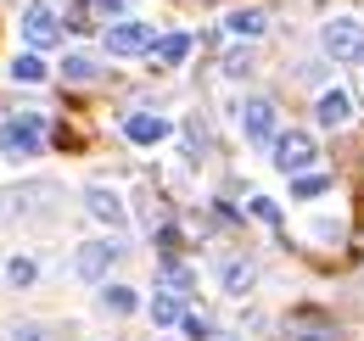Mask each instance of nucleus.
<instances>
[{
  "label": "nucleus",
  "instance_id": "nucleus-8",
  "mask_svg": "<svg viewBox=\"0 0 364 341\" xmlns=\"http://www.w3.org/2000/svg\"><path fill=\"white\" fill-rule=\"evenodd\" d=\"M146 45H151V28H146V23H112V28H107V50H112V56H146Z\"/></svg>",
  "mask_w": 364,
  "mask_h": 341
},
{
  "label": "nucleus",
  "instance_id": "nucleus-2",
  "mask_svg": "<svg viewBox=\"0 0 364 341\" xmlns=\"http://www.w3.org/2000/svg\"><path fill=\"white\" fill-rule=\"evenodd\" d=\"M319 45H325L331 62H364V23H353V17H331V23L319 28Z\"/></svg>",
  "mask_w": 364,
  "mask_h": 341
},
{
  "label": "nucleus",
  "instance_id": "nucleus-15",
  "mask_svg": "<svg viewBox=\"0 0 364 341\" xmlns=\"http://www.w3.org/2000/svg\"><path fill=\"white\" fill-rule=\"evenodd\" d=\"M101 308L124 319V313H135V308H140V297L129 291V286H107V291H101Z\"/></svg>",
  "mask_w": 364,
  "mask_h": 341
},
{
  "label": "nucleus",
  "instance_id": "nucleus-9",
  "mask_svg": "<svg viewBox=\"0 0 364 341\" xmlns=\"http://www.w3.org/2000/svg\"><path fill=\"white\" fill-rule=\"evenodd\" d=\"M146 308H151V325H157V330H174V325L191 319V313H185V291H168V286H163V291H151Z\"/></svg>",
  "mask_w": 364,
  "mask_h": 341
},
{
  "label": "nucleus",
  "instance_id": "nucleus-25",
  "mask_svg": "<svg viewBox=\"0 0 364 341\" xmlns=\"http://www.w3.org/2000/svg\"><path fill=\"white\" fill-rule=\"evenodd\" d=\"M225 341H241V336H225Z\"/></svg>",
  "mask_w": 364,
  "mask_h": 341
},
{
  "label": "nucleus",
  "instance_id": "nucleus-3",
  "mask_svg": "<svg viewBox=\"0 0 364 341\" xmlns=\"http://www.w3.org/2000/svg\"><path fill=\"white\" fill-rule=\"evenodd\" d=\"M62 40V17L50 6H23V45L28 50H56Z\"/></svg>",
  "mask_w": 364,
  "mask_h": 341
},
{
  "label": "nucleus",
  "instance_id": "nucleus-16",
  "mask_svg": "<svg viewBox=\"0 0 364 341\" xmlns=\"http://www.w3.org/2000/svg\"><path fill=\"white\" fill-rule=\"evenodd\" d=\"M325 190H331L325 173H291V196H297V202H314V196H325Z\"/></svg>",
  "mask_w": 364,
  "mask_h": 341
},
{
  "label": "nucleus",
  "instance_id": "nucleus-7",
  "mask_svg": "<svg viewBox=\"0 0 364 341\" xmlns=\"http://www.w3.org/2000/svg\"><path fill=\"white\" fill-rule=\"evenodd\" d=\"M85 207H90V218H95V224H107V229H124V224H129L124 196L107 190V185H90V190H85Z\"/></svg>",
  "mask_w": 364,
  "mask_h": 341
},
{
  "label": "nucleus",
  "instance_id": "nucleus-11",
  "mask_svg": "<svg viewBox=\"0 0 364 341\" xmlns=\"http://www.w3.org/2000/svg\"><path fill=\"white\" fill-rule=\"evenodd\" d=\"M314 118H319L325 129H342L348 118H353V101H348V90H325V95L314 101Z\"/></svg>",
  "mask_w": 364,
  "mask_h": 341
},
{
  "label": "nucleus",
  "instance_id": "nucleus-21",
  "mask_svg": "<svg viewBox=\"0 0 364 341\" xmlns=\"http://www.w3.org/2000/svg\"><path fill=\"white\" fill-rule=\"evenodd\" d=\"M297 330H303V336H331L325 313H297Z\"/></svg>",
  "mask_w": 364,
  "mask_h": 341
},
{
  "label": "nucleus",
  "instance_id": "nucleus-14",
  "mask_svg": "<svg viewBox=\"0 0 364 341\" xmlns=\"http://www.w3.org/2000/svg\"><path fill=\"white\" fill-rule=\"evenodd\" d=\"M151 56H157L163 67H180L185 56H191V34H163V40H157V50H151Z\"/></svg>",
  "mask_w": 364,
  "mask_h": 341
},
{
  "label": "nucleus",
  "instance_id": "nucleus-17",
  "mask_svg": "<svg viewBox=\"0 0 364 341\" xmlns=\"http://www.w3.org/2000/svg\"><path fill=\"white\" fill-rule=\"evenodd\" d=\"M11 79H17V85H40V79H46V62H40L34 50H23V56L11 62Z\"/></svg>",
  "mask_w": 364,
  "mask_h": 341
},
{
  "label": "nucleus",
  "instance_id": "nucleus-5",
  "mask_svg": "<svg viewBox=\"0 0 364 341\" xmlns=\"http://www.w3.org/2000/svg\"><path fill=\"white\" fill-rule=\"evenodd\" d=\"M112 263H118V247H112V241H85V247L73 252V274L95 286V280L112 274Z\"/></svg>",
  "mask_w": 364,
  "mask_h": 341
},
{
  "label": "nucleus",
  "instance_id": "nucleus-12",
  "mask_svg": "<svg viewBox=\"0 0 364 341\" xmlns=\"http://www.w3.org/2000/svg\"><path fill=\"white\" fill-rule=\"evenodd\" d=\"M252 280H258L252 257H225V269H219V286H225L230 297H247V291H252Z\"/></svg>",
  "mask_w": 364,
  "mask_h": 341
},
{
  "label": "nucleus",
  "instance_id": "nucleus-1",
  "mask_svg": "<svg viewBox=\"0 0 364 341\" xmlns=\"http://www.w3.org/2000/svg\"><path fill=\"white\" fill-rule=\"evenodd\" d=\"M46 134H50V124L40 118V112L6 118V124H0V151H6V157H34V151L46 146Z\"/></svg>",
  "mask_w": 364,
  "mask_h": 341
},
{
  "label": "nucleus",
  "instance_id": "nucleus-24",
  "mask_svg": "<svg viewBox=\"0 0 364 341\" xmlns=\"http://www.w3.org/2000/svg\"><path fill=\"white\" fill-rule=\"evenodd\" d=\"M247 67H252V56H241V50H235V56H225V73H247Z\"/></svg>",
  "mask_w": 364,
  "mask_h": 341
},
{
  "label": "nucleus",
  "instance_id": "nucleus-18",
  "mask_svg": "<svg viewBox=\"0 0 364 341\" xmlns=\"http://www.w3.org/2000/svg\"><path fill=\"white\" fill-rule=\"evenodd\" d=\"M6 280H11L17 291H28V286L40 280V263H34V257H11V263H6Z\"/></svg>",
  "mask_w": 364,
  "mask_h": 341
},
{
  "label": "nucleus",
  "instance_id": "nucleus-4",
  "mask_svg": "<svg viewBox=\"0 0 364 341\" xmlns=\"http://www.w3.org/2000/svg\"><path fill=\"white\" fill-rule=\"evenodd\" d=\"M241 134H247V146H274V140H280L274 101H247V107H241Z\"/></svg>",
  "mask_w": 364,
  "mask_h": 341
},
{
  "label": "nucleus",
  "instance_id": "nucleus-19",
  "mask_svg": "<svg viewBox=\"0 0 364 341\" xmlns=\"http://www.w3.org/2000/svg\"><path fill=\"white\" fill-rule=\"evenodd\" d=\"M95 73H101V67H95L90 56H68V62H62V79H68V85H90Z\"/></svg>",
  "mask_w": 364,
  "mask_h": 341
},
{
  "label": "nucleus",
  "instance_id": "nucleus-6",
  "mask_svg": "<svg viewBox=\"0 0 364 341\" xmlns=\"http://www.w3.org/2000/svg\"><path fill=\"white\" fill-rule=\"evenodd\" d=\"M269 151H274V168L280 173H309V163H314V140L309 134H280Z\"/></svg>",
  "mask_w": 364,
  "mask_h": 341
},
{
  "label": "nucleus",
  "instance_id": "nucleus-22",
  "mask_svg": "<svg viewBox=\"0 0 364 341\" xmlns=\"http://www.w3.org/2000/svg\"><path fill=\"white\" fill-rule=\"evenodd\" d=\"M247 213L264 218V224H280V207H274V202H264V196H252V202H247Z\"/></svg>",
  "mask_w": 364,
  "mask_h": 341
},
{
  "label": "nucleus",
  "instance_id": "nucleus-10",
  "mask_svg": "<svg viewBox=\"0 0 364 341\" xmlns=\"http://www.w3.org/2000/svg\"><path fill=\"white\" fill-rule=\"evenodd\" d=\"M124 134H129L135 146H163V140H168V118H157V112H135V118H124Z\"/></svg>",
  "mask_w": 364,
  "mask_h": 341
},
{
  "label": "nucleus",
  "instance_id": "nucleus-23",
  "mask_svg": "<svg viewBox=\"0 0 364 341\" xmlns=\"http://www.w3.org/2000/svg\"><path fill=\"white\" fill-rule=\"evenodd\" d=\"M90 11L101 23H118V17H124V0H90Z\"/></svg>",
  "mask_w": 364,
  "mask_h": 341
},
{
  "label": "nucleus",
  "instance_id": "nucleus-13",
  "mask_svg": "<svg viewBox=\"0 0 364 341\" xmlns=\"http://www.w3.org/2000/svg\"><path fill=\"white\" fill-rule=\"evenodd\" d=\"M264 28H269V17H264L258 6H235V11H230V34H241V40H258Z\"/></svg>",
  "mask_w": 364,
  "mask_h": 341
},
{
  "label": "nucleus",
  "instance_id": "nucleus-20",
  "mask_svg": "<svg viewBox=\"0 0 364 341\" xmlns=\"http://www.w3.org/2000/svg\"><path fill=\"white\" fill-rule=\"evenodd\" d=\"M180 330H185L191 341H219V330H213V319H208V313H191Z\"/></svg>",
  "mask_w": 364,
  "mask_h": 341
}]
</instances>
